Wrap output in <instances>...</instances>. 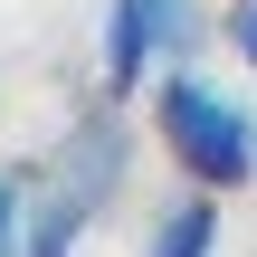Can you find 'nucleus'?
I'll use <instances>...</instances> for the list:
<instances>
[{
  "label": "nucleus",
  "mask_w": 257,
  "mask_h": 257,
  "mask_svg": "<svg viewBox=\"0 0 257 257\" xmlns=\"http://www.w3.org/2000/svg\"><path fill=\"white\" fill-rule=\"evenodd\" d=\"M124 181H134V114H124V95L95 86V105H76V124L57 134V153L29 172L19 257H76L95 238V219L124 200Z\"/></svg>",
  "instance_id": "f257e3e1"
},
{
  "label": "nucleus",
  "mask_w": 257,
  "mask_h": 257,
  "mask_svg": "<svg viewBox=\"0 0 257 257\" xmlns=\"http://www.w3.org/2000/svg\"><path fill=\"white\" fill-rule=\"evenodd\" d=\"M143 124H153V143L172 153L181 181H200V191H219V200L257 181V114H248V95H229V86L200 76L191 57L143 86Z\"/></svg>",
  "instance_id": "f03ea898"
},
{
  "label": "nucleus",
  "mask_w": 257,
  "mask_h": 257,
  "mask_svg": "<svg viewBox=\"0 0 257 257\" xmlns=\"http://www.w3.org/2000/svg\"><path fill=\"white\" fill-rule=\"evenodd\" d=\"M210 10L200 0H105V38H95V86L105 95H143L162 67L200 57Z\"/></svg>",
  "instance_id": "7ed1b4c3"
},
{
  "label": "nucleus",
  "mask_w": 257,
  "mask_h": 257,
  "mask_svg": "<svg viewBox=\"0 0 257 257\" xmlns=\"http://www.w3.org/2000/svg\"><path fill=\"white\" fill-rule=\"evenodd\" d=\"M143 257H219V191L181 181V191L153 210V229H143Z\"/></svg>",
  "instance_id": "20e7f679"
},
{
  "label": "nucleus",
  "mask_w": 257,
  "mask_h": 257,
  "mask_svg": "<svg viewBox=\"0 0 257 257\" xmlns=\"http://www.w3.org/2000/svg\"><path fill=\"white\" fill-rule=\"evenodd\" d=\"M19 219H29V181L0 172V257H19Z\"/></svg>",
  "instance_id": "39448f33"
},
{
  "label": "nucleus",
  "mask_w": 257,
  "mask_h": 257,
  "mask_svg": "<svg viewBox=\"0 0 257 257\" xmlns=\"http://www.w3.org/2000/svg\"><path fill=\"white\" fill-rule=\"evenodd\" d=\"M229 57L257 67V0H229Z\"/></svg>",
  "instance_id": "423d86ee"
}]
</instances>
